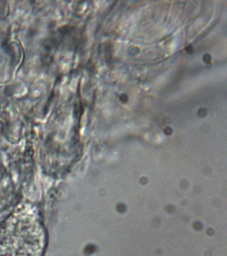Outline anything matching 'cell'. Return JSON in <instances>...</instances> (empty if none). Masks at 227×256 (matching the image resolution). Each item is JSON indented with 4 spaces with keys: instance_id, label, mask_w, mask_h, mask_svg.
Returning <instances> with one entry per match:
<instances>
[{
    "instance_id": "1",
    "label": "cell",
    "mask_w": 227,
    "mask_h": 256,
    "mask_svg": "<svg viewBox=\"0 0 227 256\" xmlns=\"http://www.w3.org/2000/svg\"><path fill=\"white\" fill-rule=\"evenodd\" d=\"M47 234L35 208L19 204L0 224V256H43Z\"/></svg>"
}]
</instances>
